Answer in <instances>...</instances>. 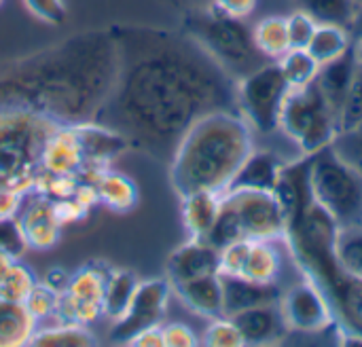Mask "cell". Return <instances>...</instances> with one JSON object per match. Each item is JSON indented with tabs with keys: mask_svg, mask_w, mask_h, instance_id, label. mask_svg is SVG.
Wrapping results in <instances>:
<instances>
[{
	"mask_svg": "<svg viewBox=\"0 0 362 347\" xmlns=\"http://www.w3.org/2000/svg\"><path fill=\"white\" fill-rule=\"evenodd\" d=\"M117 78L95 117L136 148L170 163L195 121L238 110L235 78L185 30L112 25Z\"/></svg>",
	"mask_w": 362,
	"mask_h": 347,
	"instance_id": "6da1fadb",
	"label": "cell"
},
{
	"mask_svg": "<svg viewBox=\"0 0 362 347\" xmlns=\"http://www.w3.org/2000/svg\"><path fill=\"white\" fill-rule=\"evenodd\" d=\"M117 64L110 28L72 34L0 68V110L34 112L57 125L95 121L112 91Z\"/></svg>",
	"mask_w": 362,
	"mask_h": 347,
	"instance_id": "7a4b0ae2",
	"label": "cell"
},
{
	"mask_svg": "<svg viewBox=\"0 0 362 347\" xmlns=\"http://www.w3.org/2000/svg\"><path fill=\"white\" fill-rule=\"evenodd\" d=\"M255 151L252 127L238 110H214L191 125L170 159V182L185 197L195 191L225 193Z\"/></svg>",
	"mask_w": 362,
	"mask_h": 347,
	"instance_id": "3957f363",
	"label": "cell"
},
{
	"mask_svg": "<svg viewBox=\"0 0 362 347\" xmlns=\"http://www.w3.org/2000/svg\"><path fill=\"white\" fill-rule=\"evenodd\" d=\"M59 125L34 112L0 110V191L28 195L40 174V157Z\"/></svg>",
	"mask_w": 362,
	"mask_h": 347,
	"instance_id": "277c9868",
	"label": "cell"
},
{
	"mask_svg": "<svg viewBox=\"0 0 362 347\" xmlns=\"http://www.w3.org/2000/svg\"><path fill=\"white\" fill-rule=\"evenodd\" d=\"M182 30L235 81L263 66L261 59L265 55L257 49L252 30L246 28L244 19L229 17L210 2L208 6L191 8L182 19Z\"/></svg>",
	"mask_w": 362,
	"mask_h": 347,
	"instance_id": "5b68a950",
	"label": "cell"
},
{
	"mask_svg": "<svg viewBox=\"0 0 362 347\" xmlns=\"http://www.w3.org/2000/svg\"><path fill=\"white\" fill-rule=\"evenodd\" d=\"M312 157L310 178L314 201L339 225V229L362 225V174L344 161L333 146Z\"/></svg>",
	"mask_w": 362,
	"mask_h": 347,
	"instance_id": "8992f818",
	"label": "cell"
},
{
	"mask_svg": "<svg viewBox=\"0 0 362 347\" xmlns=\"http://www.w3.org/2000/svg\"><path fill=\"white\" fill-rule=\"evenodd\" d=\"M280 129L299 146L303 155H314L333 144L337 138V119L316 83L291 89L282 114Z\"/></svg>",
	"mask_w": 362,
	"mask_h": 347,
	"instance_id": "52a82bcc",
	"label": "cell"
},
{
	"mask_svg": "<svg viewBox=\"0 0 362 347\" xmlns=\"http://www.w3.org/2000/svg\"><path fill=\"white\" fill-rule=\"evenodd\" d=\"M291 93V85L280 64H263L235 83L238 112L246 123L267 136L280 129V114Z\"/></svg>",
	"mask_w": 362,
	"mask_h": 347,
	"instance_id": "ba28073f",
	"label": "cell"
},
{
	"mask_svg": "<svg viewBox=\"0 0 362 347\" xmlns=\"http://www.w3.org/2000/svg\"><path fill=\"white\" fill-rule=\"evenodd\" d=\"M172 297V284L170 280H142L136 286V293L129 301V307L125 314L115 320V327L110 331V341L115 343H127L142 331L161 327L168 303Z\"/></svg>",
	"mask_w": 362,
	"mask_h": 347,
	"instance_id": "9c48e42d",
	"label": "cell"
},
{
	"mask_svg": "<svg viewBox=\"0 0 362 347\" xmlns=\"http://www.w3.org/2000/svg\"><path fill=\"white\" fill-rule=\"evenodd\" d=\"M108 271V267L93 263L70 276L66 290L59 293L55 322H72L85 327L95 322L102 316V295Z\"/></svg>",
	"mask_w": 362,
	"mask_h": 347,
	"instance_id": "30bf717a",
	"label": "cell"
},
{
	"mask_svg": "<svg viewBox=\"0 0 362 347\" xmlns=\"http://www.w3.org/2000/svg\"><path fill=\"white\" fill-rule=\"evenodd\" d=\"M280 312L284 316L288 333L318 335L337 324L329 299L325 297L320 286L308 278L282 293Z\"/></svg>",
	"mask_w": 362,
	"mask_h": 347,
	"instance_id": "8fae6325",
	"label": "cell"
},
{
	"mask_svg": "<svg viewBox=\"0 0 362 347\" xmlns=\"http://www.w3.org/2000/svg\"><path fill=\"white\" fill-rule=\"evenodd\" d=\"M225 197L235 208L246 240L274 242L278 237H284L286 220L274 193L238 189V191H225Z\"/></svg>",
	"mask_w": 362,
	"mask_h": 347,
	"instance_id": "7c38bea8",
	"label": "cell"
},
{
	"mask_svg": "<svg viewBox=\"0 0 362 347\" xmlns=\"http://www.w3.org/2000/svg\"><path fill=\"white\" fill-rule=\"evenodd\" d=\"M15 220L21 229V235L25 240V246L45 250L53 248L59 240L62 223L55 214V204L40 195V193H28V199L21 201Z\"/></svg>",
	"mask_w": 362,
	"mask_h": 347,
	"instance_id": "4fadbf2b",
	"label": "cell"
},
{
	"mask_svg": "<svg viewBox=\"0 0 362 347\" xmlns=\"http://www.w3.org/2000/svg\"><path fill=\"white\" fill-rule=\"evenodd\" d=\"M310 165L312 157L303 155L297 161L284 163L278 176V182L274 187V195L282 208L286 225L297 218L305 208L314 204V193H312V178H310Z\"/></svg>",
	"mask_w": 362,
	"mask_h": 347,
	"instance_id": "5bb4252c",
	"label": "cell"
},
{
	"mask_svg": "<svg viewBox=\"0 0 362 347\" xmlns=\"http://www.w3.org/2000/svg\"><path fill=\"white\" fill-rule=\"evenodd\" d=\"M214 274H221V252L199 237H191L187 244L178 246L168 259L170 284Z\"/></svg>",
	"mask_w": 362,
	"mask_h": 347,
	"instance_id": "9a60e30c",
	"label": "cell"
},
{
	"mask_svg": "<svg viewBox=\"0 0 362 347\" xmlns=\"http://www.w3.org/2000/svg\"><path fill=\"white\" fill-rule=\"evenodd\" d=\"M229 318L238 327L244 346H272L282 341V337L288 333V327L280 312V303L250 307Z\"/></svg>",
	"mask_w": 362,
	"mask_h": 347,
	"instance_id": "2e32d148",
	"label": "cell"
},
{
	"mask_svg": "<svg viewBox=\"0 0 362 347\" xmlns=\"http://www.w3.org/2000/svg\"><path fill=\"white\" fill-rule=\"evenodd\" d=\"M76 140L81 144V153L87 165H98V167H108L121 153H125L127 140L117 134L115 129L89 121V123H81V125H72Z\"/></svg>",
	"mask_w": 362,
	"mask_h": 347,
	"instance_id": "e0dca14e",
	"label": "cell"
},
{
	"mask_svg": "<svg viewBox=\"0 0 362 347\" xmlns=\"http://www.w3.org/2000/svg\"><path fill=\"white\" fill-rule=\"evenodd\" d=\"M223 299H225V316H233L238 312L280 303L282 290L276 282H255L242 276H223Z\"/></svg>",
	"mask_w": 362,
	"mask_h": 347,
	"instance_id": "ac0fdd59",
	"label": "cell"
},
{
	"mask_svg": "<svg viewBox=\"0 0 362 347\" xmlns=\"http://www.w3.org/2000/svg\"><path fill=\"white\" fill-rule=\"evenodd\" d=\"M172 293L185 303L187 310H191L193 314H197L202 318L214 320V318L225 316L221 274L172 284Z\"/></svg>",
	"mask_w": 362,
	"mask_h": 347,
	"instance_id": "d6986e66",
	"label": "cell"
},
{
	"mask_svg": "<svg viewBox=\"0 0 362 347\" xmlns=\"http://www.w3.org/2000/svg\"><path fill=\"white\" fill-rule=\"evenodd\" d=\"M85 165L81 144L72 125H59L47 140L40 157V172L57 176H76Z\"/></svg>",
	"mask_w": 362,
	"mask_h": 347,
	"instance_id": "ffe728a7",
	"label": "cell"
},
{
	"mask_svg": "<svg viewBox=\"0 0 362 347\" xmlns=\"http://www.w3.org/2000/svg\"><path fill=\"white\" fill-rule=\"evenodd\" d=\"M358 55H356V42L337 59L329 61V64H322L320 70H318V76H316V87L320 89V93L325 95L327 104L331 106L335 119H337V112L344 104V98L358 72Z\"/></svg>",
	"mask_w": 362,
	"mask_h": 347,
	"instance_id": "44dd1931",
	"label": "cell"
},
{
	"mask_svg": "<svg viewBox=\"0 0 362 347\" xmlns=\"http://www.w3.org/2000/svg\"><path fill=\"white\" fill-rule=\"evenodd\" d=\"M284 161L269 153V151H252L238 174L233 176L231 184L227 191H238V189H248V191H269L274 193V187L278 182L280 170Z\"/></svg>",
	"mask_w": 362,
	"mask_h": 347,
	"instance_id": "7402d4cb",
	"label": "cell"
},
{
	"mask_svg": "<svg viewBox=\"0 0 362 347\" xmlns=\"http://www.w3.org/2000/svg\"><path fill=\"white\" fill-rule=\"evenodd\" d=\"M182 199V223L185 229L189 231L191 237L204 240L214 225L221 204H223V193H212V191H195L189 193Z\"/></svg>",
	"mask_w": 362,
	"mask_h": 347,
	"instance_id": "603a6c76",
	"label": "cell"
},
{
	"mask_svg": "<svg viewBox=\"0 0 362 347\" xmlns=\"http://www.w3.org/2000/svg\"><path fill=\"white\" fill-rule=\"evenodd\" d=\"M38 322L23 303L0 299V347L25 346L32 341Z\"/></svg>",
	"mask_w": 362,
	"mask_h": 347,
	"instance_id": "cb8c5ba5",
	"label": "cell"
},
{
	"mask_svg": "<svg viewBox=\"0 0 362 347\" xmlns=\"http://www.w3.org/2000/svg\"><path fill=\"white\" fill-rule=\"evenodd\" d=\"M352 45L354 40L348 28L335 23H318L305 49L322 66L341 57Z\"/></svg>",
	"mask_w": 362,
	"mask_h": 347,
	"instance_id": "d4e9b609",
	"label": "cell"
},
{
	"mask_svg": "<svg viewBox=\"0 0 362 347\" xmlns=\"http://www.w3.org/2000/svg\"><path fill=\"white\" fill-rule=\"evenodd\" d=\"M98 201L115 212H129L138 204V187L119 172L104 170L95 182Z\"/></svg>",
	"mask_w": 362,
	"mask_h": 347,
	"instance_id": "484cf974",
	"label": "cell"
},
{
	"mask_svg": "<svg viewBox=\"0 0 362 347\" xmlns=\"http://www.w3.org/2000/svg\"><path fill=\"white\" fill-rule=\"evenodd\" d=\"M138 282L140 280L132 271L110 269L106 284H104V295H102V316H106L112 322L119 320L129 307V301L136 293Z\"/></svg>",
	"mask_w": 362,
	"mask_h": 347,
	"instance_id": "4316f807",
	"label": "cell"
},
{
	"mask_svg": "<svg viewBox=\"0 0 362 347\" xmlns=\"http://www.w3.org/2000/svg\"><path fill=\"white\" fill-rule=\"evenodd\" d=\"M32 346H64V347H87L95 346L98 339L85 324H72V322H55L47 327H38L32 335Z\"/></svg>",
	"mask_w": 362,
	"mask_h": 347,
	"instance_id": "83f0119b",
	"label": "cell"
},
{
	"mask_svg": "<svg viewBox=\"0 0 362 347\" xmlns=\"http://www.w3.org/2000/svg\"><path fill=\"white\" fill-rule=\"evenodd\" d=\"M280 274V254L267 240H250L242 278L255 282H276Z\"/></svg>",
	"mask_w": 362,
	"mask_h": 347,
	"instance_id": "f1b7e54d",
	"label": "cell"
},
{
	"mask_svg": "<svg viewBox=\"0 0 362 347\" xmlns=\"http://www.w3.org/2000/svg\"><path fill=\"white\" fill-rule=\"evenodd\" d=\"M255 45L257 49L269 57V59H280L288 49V30H286V17H265L252 28Z\"/></svg>",
	"mask_w": 362,
	"mask_h": 347,
	"instance_id": "f546056e",
	"label": "cell"
},
{
	"mask_svg": "<svg viewBox=\"0 0 362 347\" xmlns=\"http://www.w3.org/2000/svg\"><path fill=\"white\" fill-rule=\"evenodd\" d=\"M291 89H301L308 87L316 81L320 64L308 53V49H288L280 59H278Z\"/></svg>",
	"mask_w": 362,
	"mask_h": 347,
	"instance_id": "4dcf8cb0",
	"label": "cell"
},
{
	"mask_svg": "<svg viewBox=\"0 0 362 347\" xmlns=\"http://www.w3.org/2000/svg\"><path fill=\"white\" fill-rule=\"evenodd\" d=\"M210 246H214L218 252L240 240H246L244 235V229H242V223L238 218V212L235 208L229 204V199L225 197L223 193V204H221V210H218V216L214 220V225L210 227L208 235L204 237Z\"/></svg>",
	"mask_w": 362,
	"mask_h": 347,
	"instance_id": "1f68e13d",
	"label": "cell"
},
{
	"mask_svg": "<svg viewBox=\"0 0 362 347\" xmlns=\"http://www.w3.org/2000/svg\"><path fill=\"white\" fill-rule=\"evenodd\" d=\"M335 259L344 274L350 278L362 280V225L339 229L335 242Z\"/></svg>",
	"mask_w": 362,
	"mask_h": 347,
	"instance_id": "d6a6232c",
	"label": "cell"
},
{
	"mask_svg": "<svg viewBox=\"0 0 362 347\" xmlns=\"http://www.w3.org/2000/svg\"><path fill=\"white\" fill-rule=\"evenodd\" d=\"M301 11H305L316 23H335L348 28L356 4L354 0H299Z\"/></svg>",
	"mask_w": 362,
	"mask_h": 347,
	"instance_id": "836d02e7",
	"label": "cell"
},
{
	"mask_svg": "<svg viewBox=\"0 0 362 347\" xmlns=\"http://www.w3.org/2000/svg\"><path fill=\"white\" fill-rule=\"evenodd\" d=\"M34 284H36L34 274L25 265L15 261L0 278V299L23 303L28 299L30 290L34 288Z\"/></svg>",
	"mask_w": 362,
	"mask_h": 347,
	"instance_id": "e575fe53",
	"label": "cell"
},
{
	"mask_svg": "<svg viewBox=\"0 0 362 347\" xmlns=\"http://www.w3.org/2000/svg\"><path fill=\"white\" fill-rule=\"evenodd\" d=\"M362 125V64L358 66V72L344 98V104L337 112V131H354L361 129Z\"/></svg>",
	"mask_w": 362,
	"mask_h": 347,
	"instance_id": "d590c367",
	"label": "cell"
},
{
	"mask_svg": "<svg viewBox=\"0 0 362 347\" xmlns=\"http://www.w3.org/2000/svg\"><path fill=\"white\" fill-rule=\"evenodd\" d=\"M57 301H59V293H55L45 282H36L34 288L30 290L28 299L23 301V305L28 307V312L32 314V318L40 324V322L55 320Z\"/></svg>",
	"mask_w": 362,
	"mask_h": 347,
	"instance_id": "8d00e7d4",
	"label": "cell"
},
{
	"mask_svg": "<svg viewBox=\"0 0 362 347\" xmlns=\"http://www.w3.org/2000/svg\"><path fill=\"white\" fill-rule=\"evenodd\" d=\"M204 346L208 347H240L244 346L242 335L238 331V327L233 324V320L229 316H221L210 320L206 333H204Z\"/></svg>",
	"mask_w": 362,
	"mask_h": 347,
	"instance_id": "74e56055",
	"label": "cell"
},
{
	"mask_svg": "<svg viewBox=\"0 0 362 347\" xmlns=\"http://www.w3.org/2000/svg\"><path fill=\"white\" fill-rule=\"evenodd\" d=\"M316 25L318 23L305 11H295L293 15H288L286 17V30H288L291 49H305Z\"/></svg>",
	"mask_w": 362,
	"mask_h": 347,
	"instance_id": "f35d334b",
	"label": "cell"
},
{
	"mask_svg": "<svg viewBox=\"0 0 362 347\" xmlns=\"http://www.w3.org/2000/svg\"><path fill=\"white\" fill-rule=\"evenodd\" d=\"M331 146L344 161H348L354 170L362 174V129L337 134Z\"/></svg>",
	"mask_w": 362,
	"mask_h": 347,
	"instance_id": "ab89813d",
	"label": "cell"
},
{
	"mask_svg": "<svg viewBox=\"0 0 362 347\" xmlns=\"http://www.w3.org/2000/svg\"><path fill=\"white\" fill-rule=\"evenodd\" d=\"M250 240H240L221 250V274L223 276H242Z\"/></svg>",
	"mask_w": 362,
	"mask_h": 347,
	"instance_id": "60d3db41",
	"label": "cell"
},
{
	"mask_svg": "<svg viewBox=\"0 0 362 347\" xmlns=\"http://www.w3.org/2000/svg\"><path fill=\"white\" fill-rule=\"evenodd\" d=\"M25 8L45 23H62L68 15L64 0H23Z\"/></svg>",
	"mask_w": 362,
	"mask_h": 347,
	"instance_id": "b9f144b4",
	"label": "cell"
},
{
	"mask_svg": "<svg viewBox=\"0 0 362 347\" xmlns=\"http://www.w3.org/2000/svg\"><path fill=\"white\" fill-rule=\"evenodd\" d=\"M0 248L11 252L13 257H19L25 250V240L21 235V229H19L15 216L0 218Z\"/></svg>",
	"mask_w": 362,
	"mask_h": 347,
	"instance_id": "7bdbcfd3",
	"label": "cell"
},
{
	"mask_svg": "<svg viewBox=\"0 0 362 347\" xmlns=\"http://www.w3.org/2000/svg\"><path fill=\"white\" fill-rule=\"evenodd\" d=\"M161 331H163V347H195L199 343L193 329L182 322H170L161 327Z\"/></svg>",
	"mask_w": 362,
	"mask_h": 347,
	"instance_id": "ee69618b",
	"label": "cell"
},
{
	"mask_svg": "<svg viewBox=\"0 0 362 347\" xmlns=\"http://www.w3.org/2000/svg\"><path fill=\"white\" fill-rule=\"evenodd\" d=\"M210 4L235 19H246L255 13L257 8V0H210Z\"/></svg>",
	"mask_w": 362,
	"mask_h": 347,
	"instance_id": "f6af8a7d",
	"label": "cell"
},
{
	"mask_svg": "<svg viewBox=\"0 0 362 347\" xmlns=\"http://www.w3.org/2000/svg\"><path fill=\"white\" fill-rule=\"evenodd\" d=\"M53 204H55V214H57L62 225L74 223V220H78V218H83L87 214V208L81 206L74 197H68V199H62V201H53Z\"/></svg>",
	"mask_w": 362,
	"mask_h": 347,
	"instance_id": "bcb514c9",
	"label": "cell"
},
{
	"mask_svg": "<svg viewBox=\"0 0 362 347\" xmlns=\"http://www.w3.org/2000/svg\"><path fill=\"white\" fill-rule=\"evenodd\" d=\"M23 201V193L17 191H0V218H11L17 214Z\"/></svg>",
	"mask_w": 362,
	"mask_h": 347,
	"instance_id": "7dc6e473",
	"label": "cell"
},
{
	"mask_svg": "<svg viewBox=\"0 0 362 347\" xmlns=\"http://www.w3.org/2000/svg\"><path fill=\"white\" fill-rule=\"evenodd\" d=\"M129 346H138V347H163V331L161 327H153V329H146L142 333H138Z\"/></svg>",
	"mask_w": 362,
	"mask_h": 347,
	"instance_id": "c3c4849f",
	"label": "cell"
},
{
	"mask_svg": "<svg viewBox=\"0 0 362 347\" xmlns=\"http://www.w3.org/2000/svg\"><path fill=\"white\" fill-rule=\"evenodd\" d=\"M68 280H70V276H68L66 271H62V269H51V271L45 276L42 282H45L47 286H51L55 293H62V290H66Z\"/></svg>",
	"mask_w": 362,
	"mask_h": 347,
	"instance_id": "681fc988",
	"label": "cell"
},
{
	"mask_svg": "<svg viewBox=\"0 0 362 347\" xmlns=\"http://www.w3.org/2000/svg\"><path fill=\"white\" fill-rule=\"evenodd\" d=\"M350 32H352V36L361 42L362 40V6L361 8H356V13H354V17H352V21H350Z\"/></svg>",
	"mask_w": 362,
	"mask_h": 347,
	"instance_id": "f907efd6",
	"label": "cell"
},
{
	"mask_svg": "<svg viewBox=\"0 0 362 347\" xmlns=\"http://www.w3.org/2000/svg\"><path fill=\"white\" fill-rule=\"evenodd\" d=\"M15 261H17V257H13L11 252H6V250L0 248V278H2V274H4Z\"/></svg>",
	"mask_w": 362,
	"mask_h": 347,
	"instance_id": "816d5d0a",
	"label": "cell"
},
{
	"mask_svg": "<svg viewBox=\"0 0 362 347\" xmlns=\"http://www.w3.org/2000/svg\"><path fill=\"white\" fill-rule=\"evenodd\" d=\"M174 2H182V4H189V6H193V8H195V6H202L206 0H174Z\"/></svg>",
	"mask_w": 362,
	"mask_h": 347,
	"instance_id": "f5cc1de1",
	"label": "cell"
},
{
	"mask_svg": "<svg viewBox=\"0 0 362 347\" xmlns=\"http://www.w3.org/2000/svg\"><path fill=\"white\" fill-rule=\"evenodd\" d=\"M356 55H358V61L362 64V40L361 42H356Z\"/></svg>",
	"mask_w": 362,
	"mask_h": 347,
	"instance_id": "db71d44e",
	"label": "cell"
},
{
	"mask_svg": "<svg viewBox=\"0 0 362 347\" xmlns=\"http://www.w3.org/2000/svg\"><path fill=\"white\" fill-rule=\"evenodd\" d=\"M0 4H2V0H0Z\"/></svg>",
	"mask_w": 362,
	"mask_h": 347,
	"instance_id": "11a10c76",
	"label": "cell"
},
{
	"mask_svg": "<svg viewBox=\"0 0 362 347\" xmlns=\"http://www.w3.org/2000/svg\"><path fill=\"white\" fill-rule=\"evenodd\" d=\"M361 129H362V125H361Z\"/></svg>",
	"mask_w": 362,
	"mask_h": 347,
	"instance_id": "9f6ffc18",
	"label": "cell"
}]
</instances>
